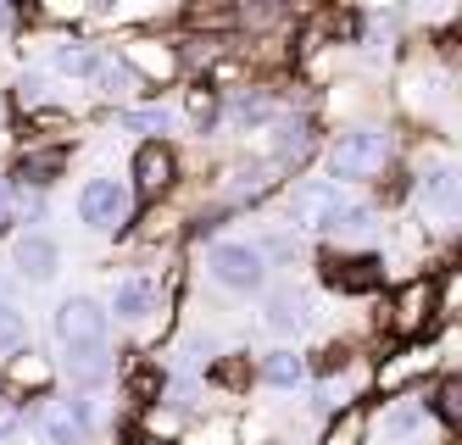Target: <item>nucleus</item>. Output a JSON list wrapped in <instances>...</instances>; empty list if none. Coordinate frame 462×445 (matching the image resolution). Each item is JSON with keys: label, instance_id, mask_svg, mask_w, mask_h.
Masks as SVG:
<instances>
[{"label": "nucleus", "instance_id": "obj_11", "mask_svg": "<svg viewBox=\"0 0 462 445\" xmlns=\"http://www.w3.org/2000/svg\"><path fill=\"white\" fill-rule=\"evenodd\" d=\"M173 179H179L173 145H168V140H145V145L134 151V190H140L145 200H162V195L173 190Z\"/></svg>", "mask_w": 462, "mask_h": 445}, {"label": "nucleus", "instance_id": "obj_31", "mask_svg": "<svg viewBox=\"0 0 462 445\" xmlns=\"http://www.w3.org/2000/svg\"><path fill=\"white\" fill-rule=\"evenodd\" d=\"M262 256H273V262H295L301 256V234H268V246H262Z\"/></svg>", "mask_w": 462, "mask_h": 445}, {"label": "nucleus", "instance_id": "obj_9", "mask_svg": "<svg viewBox=\"0 0 462 445\" xmlns=\"http://www.w3.org/2000/svg\"><path fill=\"white\" fill-rule=\"evenodd\" d=\"M128 207H134V195H128V184H117V179H89L79 190V223L84 228L112 234V228L128 223Z\"/></svg>", "mask_w": 462, "mask_h": 445}, {"label": "nucleus", "instance_id": "obj_15", "mask_svg": "<svg viewBox=\"0 0 462 445\" xmlns=\"http://www.w3.org/2000/svg\"><path fill=\"white\" fill-rule=\"evenodd\" d=\"M262 323H268L273 334H307L312 329V301L284 284V290L268 295V306H262Z\"/></svg>", "mask_w": 462, "mask_h": 445}, {"label": "nucleus", "instance_id": "obj_25", "mask_svg": "<svg viewBox=\"0 0 462 445\" xmlns=\"http://www.w3.org/2000/svg\"><path fill=\"white\" fill-rule=\"evenodd\" d=\"M61 167H68V151H34V156H23V162H17V179H23V184H34V190H45V184H56Z\"/></svg>", "mask_w": 462, "mask_h": 445}, {"label": "nucleus", "instance_id": "obj_23", "mask_svg": "<svg viewBox=\"0 0 462 445\" xmlns=\"http://www.w3.org/2000/svg\"><path fill=\"white\" fill-rule=\"evenodd\" d=\"M429 406H435L440 429H462V373H440L429 390Z\"/></svg>", "mask_w": 462, "mask_h": 445}, {"label": "nucleus", "instance_id": "obj_8", "mask_svg": "<svg viewBox=\"0 0 462 445\" xmlns=\"http://www.w3.org/2000/svg\"><path fill=\"white\" fill-rule=\"evenodd\" d=\"M435 367H440L435 346H418V339H412V346H402L395 357H384V362L374 367V390H379V395H390V401H395V395H412V390H418Z\"/></svg>", "mask_w": 462, "mask_h": 445}, {"label": "nucleus", "instance_id": "obj_32", "mask_svg": "<svg viewBox=\"0 0 462 445\" xmlns=\"http://www.w3.org/2000/svg\"><path fill=\"white\" fill-rule=\"evenodd\" d=\"M145 429H151V434H162V440H173L184 423H179V413H173V406H151V413H145Z\"/></svg>", "mask_w": 462, "mask_h": 445}, {"label": "nucleus", "instance_id": "obj_34", "mask_svg": "<svg viewBox=\"0 0 462 445\" xmlns=\"http://www.w3.org/2000/svg\"><path fill=\"white\" fill-rule=\"evenodd\" d=\"M457 262H462V246H457Z\"/></svg>", "mask_w": 462, "mask_h": 445}, {"label": "nucleus", "instance_id": "obj_26", "mask_svg": "<svg viewBox=\"0 0 462 445\" xmlns=\"http://www.w3.org/2000/svg\"><path fill=\"white\" fill-rule=\"evenodd\" d=\"M95 84H101V95H140V89H145V79H140L123 56H106L101 73H95Z\"/></svg>", "mask_w": 462, "mask_h": 445}, {"label": "nucleus", "instance_id": "obj_3", "mask_svg": "<svg viewBox=\"0 0 462 445\" xmlns=\"http://www.w3.org/2000/svg\"><path fill=\"white\" fill-rule=\"evenodd\" d=\"M440 429L429 395H395L379 413H368V445H429V434Z\"/></svg>", "mask_w": 462, "mask_h": 445}, {"label": "nucleus", "instance_id": "obj_33", "mask_svg": "<svg viewBox=\"0 0 462 445\" xmlns=\"http://www.w3.org/2000/svg\"><path fill=\"white\" fill-rule=\"evenodd\" d=\"M12 23H17V12H12V6H0V33H6Z\"/></svg>", "mask_w": 462, "mask_h": 445}, {"label": "nucleus", "instance_id": "obj_16", "mask_svg": "<svg viewBox=\"0 0 462 445\" xmlns=\"http://www.w3.org/2000/svg\"><path fill=\"white\" fill-rule=\"evenodd\" d=\"M279 179H273V162H235L223 173V195H228V207H251V200H262Z\"/></svg>", "mask_w": 462, "mask_h": 445}, {"label": "nucleus", "instance_id": "obj_4", "mask_svg": "<svg viewBox=\"0 0 462 445\" xmlns=\"http://www.w3.org/2000/svg\"><path fill=\"white\" fill-rule=\"evenodd\" d=\"M351 207H356V200H351L346 184H335V179H295V190H290V228L328 234Z\"/></svg>", "mask_w": 462, "mask_h": 445}, {"label": "nucleus", "instance_id": "obj_17", "mask_svg": "<svg viewBox=\"0 0 462 445\" xmlns=\"http://www.w3.org/2000/svg\"><path fill=\"white\" fill-rule=\"evenodd\" d=\"M123 61L134 67L145 84H162V79H173V73H179V51H173V45H162V40H134V45L123 51Z\"/></svg>", "mask_w": 462, "mask_h": 445}, {"label": "nucleus", "instance_id": "obj_10", "mask_svg": "<svg viewBox=\"0 0 462 445\" xmlns=\"http://www.w3.org/2000/svg\"><path fill=\"white\" fill-rule=\"evenodd\" d=\"M379 279H384V262L374 251H340L323 262V284L340 295H368V290H379Z\"/></svg>", "mask_w": 462, "mask_h": 445}, {"label": "nucleus", "instance_id": "obj_19", "mask_svg": "<svg viewBox=\"0 0 462 445\" xmlns=\"http://www.w3.org/2000/svg\"><path fill=\"white\" fill-rule=\"evenodd\" d=\"M256 379L273 385V390H295V385H307V357L301 351H268L256 362Z\"/></svg>", "mask_w": 462, "mask_h": 445}, {"label": "nucleus", "instance_id": "obj_5", "mask_svg": "<svg viewBox=\"0 0 462 445\" xmlns=\"http://www.w3.org/2000/svg\"><path fill=\"white\" fill-rule=\"evenodd\" d=\"M207 279L228 295H256L268 284V256H262V246H251V239H217L207 251Z\"/></svg>", "mask_w": 462, "mask_h": 445}, {"label": "nucleus", "instance_id": "obj_18", "mask_svg": "<svg viewBox=\"0 0 462 445\" xmlns=\"http://www.w3.org/2000/svg\"><path fill=\"white\" fill-rule=\"evenodd\" d=\"M101 61H106V51H95V45H84V40H61V45L51 51V67H56L61 79H89V84H95Z\"/></svg>", "mask_w": 462, "mask_h": 445}, {"label": "nucleus", "instance_id": "obj_1", "mask_svg": "<svg viewBox=\"0 0 462 445\" xmlns=\"http://www.w3.org/2000/svg\"><path fill=\"white\" fill-rule=\"evenodd\" d=\"M395 162V134L390 128H374V123H351L328 140V179L335 184H368L379 179L384 167Z\"/></svg>", "mask_w": 462, "mask_h": 445}, {"label": "nucleus", "instance_id": "obj_14", "mask_svg": "<svg viewBox=\"0 0 462 445\" xmlns=\"http://www.w3.org/2000/svg\"><path fill=\"white\" fill-rule=\"evenodd\" d=\"M151 312H156V284L145 279V273H128V279H117V290H112V318L128 323V329H140Z\"/></svg>", "mask_w": 462, "mask_h": 445}, {"label": "nucleus", "instance_id": "obj_28", "mask_svg": "<svg viewBox=\"0 0 462 445\" xmlns=\"http://www.w3.org/2000/svg\"><path fill=\"white\" fill-rule=\"evenodd\" d=\"M323 445H368V406H351V413H340L335 423H328Z\"/></svg>", "mask_w": 462, "mask_h": 445}, {"label": "nucleus", "instance_id": "obj_20", "mask_svg": "<svg viewBox=\"0 0 462 445\" xmlns=\"http://www.w3.org/2000/svg\"><path fill=\"white\" fill-rule=\"evenodd\" d=\"M374 234H379V212L374 207H351L335 228H328V239H335L340 251H356V246H374Z\"/></svg>", "mask_w": 462, "mask_h": 445}, {"label": "nucleus", "instance_id": "obj_30", "mask_svg": "<svg viewBox=\"0 0 462 445\" xmlns=\"http://www.w3.org/2000/svg\"><path fill=\"white\" fill-rule=\"evenodd\" d=\"M123 128H134V134H151V140H162V134L173 128V112H168V107H134V112H123Z\"/></svg>", "mask_w": 462, "mask_h": 445}, {"label": "nucleus", "instance_id": "obj_7", "mask_svg": "<svg viewBox=\"0 0 462 445\" xmlns=\"http://www.w3.org/2000/svg\"><path fill=\"white\" fill-rule=\"evenodd\" d=\"M106 323H112V312H106L101 301H89V295H73V301L56 306V339H61V351H95V346H106Z\"/></svg>", "mask_w": 462, "mask_h": 445}, {"label": "nucleus", "instance_id": "obj_24", "mask_svg": "<svg viewBox=\"0 0 462 445\" xmlns=\"http://www.w3.org/2000/svg\"><path fill=\"white\" fill-rule=\"evenodd\" d=\"M223 112H228V123H235V128H262V123H273V95H262V89H240Z\"/></svg>", "mask_w": 462, "mask_h": 445}, {"label": "nucleus", "instance_id": "obj_21", "mask_svg": "<svg viewBox=\"0 0 462 445\" xmlns=\"http://www.w3.org/2000/svg\"><path fill=\"white\" fill-rule=\"evenodd\" d=\"M6 390H17V395L51 390V362H45V357H34V351H17V357L6 362Z\"/></svg>", "mask_w": 462, "mask_h": 445}, {"label": "nucleus", "instance_id": "obj_13", "mask_svg": "<svg viewBox=\"0 0 462 445\" xmlns=\"http://www.w3.org/2000/svg\"><path fill=\"white\" fill-rule=\"evenodd\" d=\"M89 401H51L40 413V440L45 445H84L89 434Z\"/></svg>", "mask_w": 462, "mask_h": 445}, {"label": "nucleus", "instance_id": "obj_2", "mask_svg": "<svg viewBox=\"0 0 462 445\" xmlns=\"http://www.w3.org/2000/svg\"><path fill=\"white\" fill-rule=\"evenodd\" d=\"M412 212L429 234L462 228V156H435L412 179Z\"/></svg>", "mask_w": 462, "mask_h": 445}, {"label": "nucleus", "instance_id": "obj_27", "mask_svg": "<svg viewBox=\"0 0 462 445\" xmlns=\"http://www.w3.org/2000/svg\"><path fill=\"white\" fill-rule=\"evenodd\" d=\"M68 373L89 390V385H101L106 373H112V346H95V351H68Z\"/></svg>", "mask_w": 462, "mask_h": 445}, {"label": "nucleus", "instance_id": "obj_29", "mask_svg": "<svg viewBox=\"0 0 462 445\" xmlns=\"http://www.w3.org/2000/svg\"><path fill=\"white\" fill-rule=\"evenodd\" d=\"M23 339H28V323H23V312H17V306L12 301H0V357H17L23 351Z\"/></svg>", "mask_w": 462, "mask_h": 445}, {"label": "nucleus", "instance_id": "obj_12", "mask_svg": "<svg viewBox=\"0 0 462 445\" xmlns=\"http://www.w3.org/2000/svg\"><path fill=\"white\" fill-rule=\"evenodd\" d=\"M12 267L23 273L28 284H51L56 279V267H61V251H56V239L40 234V228H28L12 239Z\"/></svg>", "mask_w": 462, "mask_h": 445}, {"label": "nucleus", "instance_id": "obj_6", "mask_svg": "<svg viewBox=\"0 0 462 445\" xmlns=\"http://www.w3.org/2000/svg\"><path fill=\"white\" fill-rule=\"evenodd\" d=\"M440 318V279H429V273H418V279H407L402 290H395V301H390V329L407 339H412Z\"/></svg>", "mask_w": 462, "mask_h": 445}, {"label": "nucleus", "instance_id": "obj_22", "mask_svg": "<svg viewBox=\"0 0 462 445\" xmlns=\"http://www.w3.org/2000/svg\"><path fill=\"white\" fill-rule=\"evenodd\" d=\"M312 117H284L279 128H273V162H301L307 151H312Z\"/></svg>", "mask_w": 462, "mask_h": 445}]
</instances>
